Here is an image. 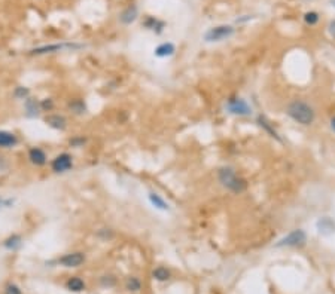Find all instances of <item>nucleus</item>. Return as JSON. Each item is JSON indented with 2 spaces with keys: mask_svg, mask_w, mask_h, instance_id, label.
Returning a JSON list of instances; mask_svg holds the SVG:
<instances>
[{
  "mask_svg": "<svg viewBox=\"0 0 335 294\" xmlns=\"http://www.w3.org/2000/svg\"><path fill=\"white\" fill-rule=\"evenodd\" d=\"M305 242H307V233L302 229H295V230L289 232L288 235H284L282 239H279L274 244V247L276 248H284V247L301 248L305 245Z\"/></svg>",
  "mask_w": 335,
  "mask_h": 294,
  "instance_id": "7ed1b4c3",
  "label": "nucleus"
},
{
  "mask_svg": "<svg viewBox=\"0 0 335 294\" xmlns=\"http://www.w3.org/2000/svg\"><path fill=\"white\" fill-rule=\"evenodd\" d=\"M43 122H45L46 127H50L54 131L61 132V131H66V128H67V119L60 113H48L43 117Z\"/></svg>",
  "mask_w": 335,
  "mask_h": 294,
  "instance_id": "1a4fd4ad",
  "label": "nucleus"
},
{
  "mask_svg": "<svg viewBox=\"0 0 335 294\" xmlns=\"http://www.w3.org/2000/svg\"><path fill=\"white\" fill-rule=\"evenodd\" d=\"M21 245H22V236L19 233H12L2 242V247L8 251H15Z\"/></svg>",
  "mask_w": 335,
  "mask_h": 294,
  "instance_id": "a211bd4d",
  "label": "nucleus"
},
{
  "mask_svg": "<svg viewBox=\"0 0 335 294\" xmlns=\"http://www.w3.org/2000/svg\"><path fill=\"white\" fill-rule=\"evenodd\" d=\"M14 97L17 100H27L30 97V89L27 86H17L14 89Z\"/></svg>",
  "mask_w": 335,
  "mask_h": 294,
  "instance_id": "393cba45",
  "label": "nucleus"
},
{
  "mask_svg": "<svg viewBox=\"0 0 335 294\" xmlns=\"http://www.w3.org/2000/svg\"><path fill=\"white\" fill-rule=\"evenodd\" d=\"M124 285H125V290L128 293H139L141 290V287H143V284H141L139 277H128L125 279Z\"/></svg>",
  "mask_w": 335,
  "mask_h": 294,
  "instance_id": "4be33fe9",
  "label": "nucleus"
},
{
  "mask_svg": "<svg viewBox=\"0 0 335 294\" xmlns=\"http://www.w3.org/2000/svg\"><path fill=\"white\" fill-rule=\"evenodd\" d=\"M331 5H332V6L335 8V0H331Z\"/></svg>",
  "mask_w": 335,
  "mask_h": 294,
  "instance_id": "72a5a7b5",
  "label": "nucleus"
},
{
  "mask_svg": "<svg viewBox=\"0 0 335 294\" xmlns=\"http://www.w3.org/2000/svg\"><path fill=\"white\" fill-rule=\"evenodd\" d=\"M19 143V138L15 132L0 130V149H14Z\"/></svg>",
  "mask_w": 335,
  "mask_h": 294,
  "instance_id": "4468645a",
  "label": "nucleus"
},
{
  "mask_svg": "<svg viewBox=\"0 0 335 294\" xmlns=\"http://www.w3.org/2000/svg\"><path fill=\"white\" fill-rule=\"evenodd\" d=\"M67 109L70 113H73L75 116H84L88 112V106L85 103V100L82 98H73L67 103Z\"/></svg>",
  "mask_w": 335,
  "mask_h": 294,
  "instance_id": "dca6fc26",
  "label": "nucleus"
},
{
  "mask_svg": "<svg viewBox=\"0 0 335 294\" xmlns=\"http://www.w3.org/2000/svg\"><path fill=\"white\" fill-rule=\"evenodd\" d=\"M143 27L149 32H152V33H155V34H161L165 29V22L157 16L148 15L145 19H143Z\"/></svg>",
  "mask_w": 335,
  "mask_h": 294,
  "instance_id": "ddd939ff",
  "label": "nucleus"
},
{
  "mask_svg": "<svg viewBox=\"0 0 335 294\" xmlns=\"http://www.w3.org/2000/svg\"><path fill=\"white\" fill-rule=\"evenodd\" d=\"M95 235H97V238H100L102 241H112V239L115 238V232H113L112 229H109V228H102V229H99Z\"/></svg>",
  "mask_w": 335,
  "mask_h": 294,
  "instance_id": "a878e982",
  "label": "nucleus"
},
{
  "mask_svg": "<svg viewBox=\"0 0 335 294\" xmlns=\"http://www.w3.org/2000/svg\"><path fill=\"white\" fill-rule=\"evenodd\" d=\"M87 141H88L87 137H84V135H75V137H71L69 140V144L71 147H76V149H79V147H84L87 144Z\"/></svg>",
  "mask_w": 335,
  "mask_h": 294,
  "instance_id": "cd10ccee",
  "label": "nucleus"
},
{
  "mask_svg": "<svg viewBox=\"0 0 335 294\" xmlns=\"http://www.w3.org/2000/svg\"><path fill=\"white\" fill-rule=\"evenodd\" d=\"M29 162L35 166H45L48 163V155L40 147H30L27 153Z\"/></svg>",
  "mask_w": 335,
  "mask_h": 294,
  "instance_id": "9b49d317",
  "label": "nucleus"
},
{
  "mask_svg": "<svg viewBox=\"0 0 335 294\" xmlns=\"http://www.w3.org/2000/svg\"><path fill=\"white\" fill-rule=\"evenodd\" d=\"M286 114H288L294 122L302 125V127H310L316 119V112L315 109L305 101L295 100L289 103V106L286 107Z\"/></svg>",
  "mask_w": 335,
  "mask_h": 294,
  "instance_id": "f257e3e1",
  "label": "nucleus"
},
{
  "mask_svg": "<svg viewBox=\"0 0 335 294\" xmlns=\"http://www.w3.org/2000/svg\"><path fill=\"white\" fill-rule=\"evenodd\" d=\"M84 45L79 43H53V45H43L35 49H30L29 55H46V54H55L60 51H66V49H81Z\"/></svg>",
  "mask_w": 335,
  "mask_h": 294,
  "instance_id": "39448f33",
  "label": "nucleus"
},
{
  "mask_svg": "<svg viewBox=\"0 0 335 294\" xmlns=\"http://www.w3.org/2000/svg\"><path fill=\"white\" fill-rule=\"evenodd\" d=\"M87 260V256L85 253L82 251H73V253H67L61 257H58L55 260V263L61 267H66V269H76L79 266H82Z\"/></svg>",
  "mask_w": 335,
  "mask_h": 294,
  "instance_id": "6e6552de",
  "label": "nucleus"
},
{
  "mask_svg": "<svg viewBox=\"0 0 335 294\" xmlns=\"http://www.w3.org/2000/svg\"><path fill=\"white\" fill-rule=\"evenodd\" d=\"M3 294H22V291L15 282H8L3 288Z\"/></svg>",
  "mask_w": 335,
  "mask_h": 294,
  "instance_id": "c85d7f7f",
  "label": "nucleus"
},
{
  "mask_svg": "<svg viewBox=\"0 0 335 294\" xmlns=\"http://www.w3.org/2000/svg\"><path fill=\"white\" fill-rule=\"evenodd\" d=\"M66 288L70 293H82L87 288V284L81 277H70L66 281Z\"/></svg>",
  "mask_w": 335,
  "mask_h": 294,
  "instance_id": "6ab92c4d",
  "label": "nucleus"
},
{
  "mask_svg": "<svg viewBox=\"0 0 335 294\" xmlns=\"http://www.w3.org/2000/svg\"><path fill=\"white\" fill-rule=\"evenodd\" d=\"M256 120H258V124H259V127H261V128H264V130H265V131H267V132H268V134H270V135H271L273 138H277V140H280V137H279L277 131H276V130L273 128V125H271V124H270V122L267 120V117H265V116H262V114H259Z\"/></svg>",
  "mask_w": 335,
  "mask_h": 294,
  "instance_id": "5701e85b",
  "label": "nucleus"
},
{
  "mask_svg": "<svg viewBox=\"0 0 335 294\" xmlns=\"http://www.w3.org/2000/svg\"><path fill=\"white\" fill-rule=\"evenodd\" d=\"M39 103H40V110L45 113L53 112L55 107V103H54L53 98H43V100H39Z\"/></svg>",
  "mask_w": 335,
  "mask_h": 294,
  "instance_id": "bb28decb",
  "label": "nucleus"
},
{
  "mask_svg": "<svg viewBox=\"0 0 335 294\" xmlns=\"http://www.w3.org/2000/svg\"><path fill=\"white\" fill-rule=\"evenodd\" d=\"M50 166L54 174H66L73 168V156L67 152H63L50 162Z\"/></svg>",
  "mask_w": 335,
  "mask_h": 294,
  "instance_id": "0eeeda50",
  "label": "nucleus"
},
{
  "mask_svg": "<svg viewBox=\"0 0 335 294\" xmlns=\"http://www.w3.org/2000/svg\"><path fill=\"white\" fill-rule=\"evenodd\" d=\"M328 33L332 39H335V19H332L329 24H328Z\"/></svg>",
  "mask_w": 335,
  "mask_h": 294,
  "instance_id": "7c9ffc66",
  "label": "nucleus"
},
{
  "mask_svg": "<svg viewBox=\"0 0 335 294\" xmlns=\"http://www.w3.org/2000/svg\"><path fill=\"white\" fill-rule=\"evenodd\" d=\"M100 284L103 285V287H113L115 284H116V279H115V277H112V275H105V277H102L100 278Z\"/></svg>",
  "mask_w": 335,
  "mask_h": 294,
  "instance_id": "c756f323",
  "label": "nucleus"
},
{
  "mask_svg": "<svg viewBox=\"0 0 335 294\" xmlns=\"http://www.w3.org/2000/svg\"><path fill=\"white\" fill-rule=\"evenodd\" d=\"M148 199H149V202H151V205H152L154 208H157V210H159V211H170V205L167 204L158 193L149 192V193H148Z\"/></svg>",
  "mask_w": 335,
  "mask_h": 294,
  "instance_id": "aec40b11",
  "label": "nucleus"
},
{
  "mask_svg": "<svg viewBox=\"0 0 335 294\" xmlns=\"http://www.w3.org/2000/svg\"><path fill=\"white\" fill-rule=\"evenodd\" d=\"M253 18H255L253 15H243V16H238V18L235 19V22L242 24V22H247V21H250V19H253Z\"/></svg>",
  "mask_w": 335,
  "mask_h": 294,
  "instance_id": "2f4dec72",
  "label": "nucleus"
},
{
  "mask_svg": "<svg viewBox=\"0 0 335 294\" xmlns=\"http://www.w3.org/2000/svg\"><path fill=\"white\" fill-rule=\"evenodd\" d=\"M316 229L322 236H331L335 233V220L332 217H320L316 222Z\"/></svg>",
  "mask_w": 335,
  "mask_h": 294,
  "instance_id": "f8f14e48",
  "label": "nucleus"
},
{
  "mask_svg": "<svg viewBox=\"0 0 335 294\" xmlns=\"http://www.w3.org/2000/svg\"><path fill=\"white\" fill-rule=\"evenodd\" d=\"M176 54V46L172 42H164L154 49V55L158 58H170Z\"/></svg>",
  "mask_w": 335,
  "mask_h": 294,
  "instance_id": "2eb2a0df",
  "label": "nucleus"
},
{
  "mask_svg": "<svg viewBox=\"0 0 335 294\" xmlns=\"http://www.w3.org/2000/svg\"><path fill=\"white\" fill-rule=\"evenodd\" d=\"M0 207H3V199L2 198H0Z\"/></svg>",
  "mask_w": 335,
  "mask_h": 294,
  "instance_id": "f704fd0d",
  "label": "nucleus"
},
{
  "mask_svg": "<svg viewBox=\"0 0 335 294\" xmlns=\"http://www.w3.org/2000/svg\"><path fill=\"white\" fill-rule=\"evenodd\" d=\"M302 19H304V22L307 24V26H316V24L319 22V19H320V15H319V12H316V11H307L304 15H302Z\"/></svg>",
  "mask_w": 335,
  "mask_h": 294,
  "instance_id": "b1692460",
  "label": "nucleus"
},
{
  "mask_svg": "<svg viewBox=\"0 0 335 294\" xmlns=\"http://www.w3.org/2000/svg\"><path fill=\"white\" fill-rule=\"evenodd\" d=\"M24 113H26V116L27 117H30V119H33V117H37L39 114H40V103H39V100H36V98H32V97H29L27 100H24Z\"/></svg>",
  "mask_w": 335,
  "mask_h": 294,
  "instance_id": "f3484780",
  "label": "nucleus"
},
{
  "mask_svg": "<svg viewBox=\"0 0 335 294\" xmlns=\"http://www.w3.org/2000/svg\"><path fill=\"white\" fill-rule=\"evenodd\" d=\"M235 33V29L232 26H227V24H221V26L212 27L204 33V42L214 43V42H224L232 37Z\"/></svg>",
  "mask_w": 335,
  "mask_h": 294,
  "instance_id": "20e7f679",
  "label": "nucleus"
},
{
  "mask_svg": "<svg viewBox=\"0 0 335 294\" xmlns=\"http://www.w3.org/2000/svg\"><path fill=\"white\" fill-rule=\"evenodd\" d=\"M331 128H332V131L335 132V116L331 119Z\"/></svg>",
  "mask_w": 335,
  "mask_h": 294,
  "instance_id": "473e14b6",
  "label": "nucleus"
},
{
  "mask_svg": "<svg viewBox=\"0 0 335 294\" xmlns=\"http://www.w3.org/2000/svg\"><path fill=\"white\" fill-rule=\"evenodd\" d=\"M225 109L228 113L235 114V116H249L252 114V107L249 103L242 97H231L227 100Z\"/></svg>",
  "mask_w": 335,
  "mask_h": 294,
  "instance_id": "423d86ee",
  "label": "nucleus"
},
{
  "mask_svg": "<svg viewBox=\"0 0 335 294\" xmlns=\"http://www.w3.org/2000/svg\"><path fill=\"white\" fill-rule=\"evenodd\" d=\"M218 180L219 183L229 192L238 195L243 193L247 189V181L245 179H242L240 176H237V173L234 171V168L231 166H222L218 171Z\"/></svg>",
  "mask_w": 335,
  "mask_h": 294,
  "instance_id": "f03ea898",
  "label": "nucleus"
},
{
  "mask_svg": "<svg viewBox=\"0 0 335 294\" xmlns=\"http://www.w3.org/2000/svg\"><path fill=\"white\" fill-rule=\"evenodd\" d=\"M137 18H139V6L134 3L125 6L118 16L119 22H121L123 26H131L133 22L137 21Z\"/></svg>",
  "mask_w": 335,
  "mask_h": 294,
  "instance_id": "9d476101",
  "label": "nucleus"
},
{
  "mask_svg": "<svg viewBox=\"0 0 335 294\" xmlns=\"http://www.w3.org/2000/svg\"><path fill=\"white\" fill-rule=\"evenodd\" d=\"M152 278L158 282H167L172 278V272L164 266H157L152 271Z\"/></svg>",
  "mask_w": 335,
  "mask_h": 294,
  "instance_id": "412c9836",
  "label": "nucleus"
}]
</instances>
